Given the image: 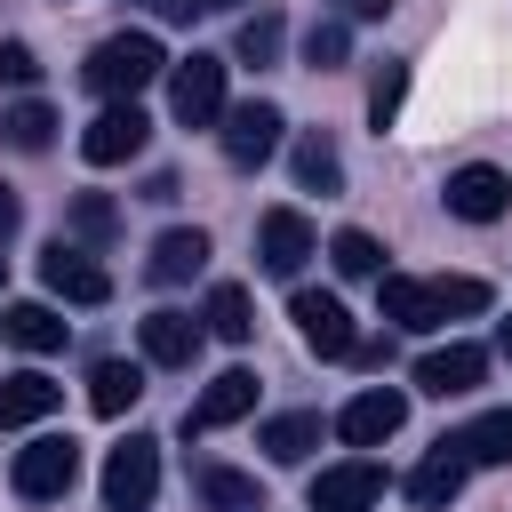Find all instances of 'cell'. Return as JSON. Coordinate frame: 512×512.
I'll use <instances>...</instances> for the list:
<instances>
[{
  "label": "cell",
  "mask_w": 512,
  "mask_h": 512,
  "mask_svg": "<svg viewBox=\"0 0 512 512\" xmlns=\"http://www.w3.org/2000/svg\"><path fill=\"white\" fill-rule=\"evenodd\" d=\"M160 72H168V56H160V40H152V32H112V40H96V48H88V64H80V80H88L104 104H136Z\"/></svg>",
  "instance_id": "6da1fadb"
},
{
  "label": "cell",
  "mask_w": 512,
  "mask_h": 512,
  "mask_svg": "<svg viewBox=\"0 0 512 512\" xmlns=\"http://www.w3.org/2000/svg\"><path fill=\"white\" fill-rule=\"evenodd\" d=\"M160 496V440L152 432H128L112 456H104V504L112 512H144Z\"/></svg>",
  "instance_id": "7a4b0ae2"
},
{
  "label": "cell",
  "mask_w": 512,
  "mask_h": 512,
  "mask_svg": "<svg viewBox=\"0 0 512 512\" xmlns=\"http://www.w3.org/2000/svg\"><path fill=\"white\" fill-rule=\"evenodd\" d=\"M288 320H296V336H304L320 360H352V352H360V328H352V312H344L328 288H296V296H288Z\"/></svg>",
  "instance_id": "3957f363"
},
{
  "label": "cell",
  "mask_w": 512,
  "mask_h": 512,
  "mask_svg": "<svg viewBox=\"0 0 512 512\" xmlns=\"http://www.w3.org/2000/svg\"><path fill=\"white\" fill-rule=\"evenodd\" d=\"M16 496H32V504H56L72 480H80V448L64 440V432H40L32 448H16Z\"/></svg>",
  "instance_id": "277c9868"
},
{
  "label": "cell",
  "mask_w": 512,
  "mask_h": 512,
  "mask_svg": "<svg viewBox=\"0 0 512 512\" xmlns=\"http://www.w3.org/2000/svg\"><path fill=\"white\" fill-rule=\"evenodd\" d=\"M168 104H176V120L184 128H208V120H224V56H184V64H168Z\"/></svg>",
  "instance_id": "5b68a950"
},
{
  "label": "cell",
  "mask_w": 512,
  "mask_h": 512,
  "mask_svg": "<svg viewBox=\"0 0 512 512\" xmlns=\"http://www.w3.org/2000/svg\"><path fill=\"white\" fill-rule=\"evenodd\" d=\"M280 128H288L280 104L248 96V104H224V128H216V136H224V160H232V168H264V160L280 152Z\"/></svg>",
  "instance_id": "8992f818"
},
{
  "label": "cell",
  "mask_w": 512,
  "mask_h": 512,
  "mask_svg": "<svg viewBox=\"0 0 512 512\" xmlns=\"http://www.w3.org/2000/svg\"><path fill=\"white\" fill-rule=\"evenodd\" d=\"M312 256H320V240H312V224H304L296 208H264V216H256V264H264L272 280H296Z\"/></svg>",
  "instance_id": "52a82bcc"
},
{
  "label": "cell",
  "mask_w": 512,
  "mask_h": 512,
  "mask_svg": "<svg viewBox=\"0 0 512 512\" xmlns=\"http://www.w3.org/2000/svg\"><path fill=\"white\" fill-rule=\"evenodd\" d=\"M40 280H48V296H64V304H104V296H112V272H104L88 248H72V240H48V248H40Z\"/></svg>",
  "instance_id": "ba28073f"
},
{
  "label": "cell",
  "mask_w": 512,
  "mask_h": 512,
  "mask_svg": "<svg viewBox=\"0 0 512 512\" xmlns=\"http://www.w3.org/2000/svg\"><path fill=\"white\" fill-rule=\"evenodd\" d=\"M144 136H152V120H144L136 104H104V112L80 128V152H88V168H120V160L144 152Z\"/></svg>",
  "instance_id": "9c48e42d"
},
{
  "label": "cell",
  "mask_w": 512,
  "mask_h": 512,
  "mask_svg": "<svg viewBox=\"0 0 512 512\" xmlns=\"http://www.w3.org/2000/svg\"><path fill=\"white\" fill-rule=\"evenodd\" d=\"M440 200H448V216H464V224H496V216L512 208V176L488 168V160H472V168H456V176L440 184Z\"/></svg>",
  "instance_id": "30bf717a"
},
{
  "label": "cell",
  "mask_w": 512,
  "mask_h": 512,
  "mask_svg": "<svg viewBox=\"0 0 512 512\" xmlns=\"http://www.w3.org/2000/svg\"><path fill=\"white\" fill-rule=\"evenodd\" d=\"M400 424H408V392H392V384H376V392L344 400V416H336V432H344L352 448H384Z\"/></svg>",
  "instance_id": "8fae6325"
},
{
  "label": "cell",
  "mask_w": 512,
  "mask_h": 512,
  "mask_svg": "<svg viewBox=\"0 0 512 512\" xmlns=\"http://www.w3.org/2000/svg\"><path fill=\"white\" fill-rule=\"evenodd\" d=\"M376 496H384V472H376L368 456L328 464V472L312 480V512H376Z\"/></svg>",
  "instance_id": "7c38bea8"
},
{
  "label": "cell",
  "mask_w": 512,
  "mask_h": 512,
  "mask_svg": "<svg viewBox=\"0 0 512 512\" xmlns=\"http://www.w3.org/2000/svg\"><path fill=\"white\" fill-rule=\"evenodd\" d=\"M480 376H488V352H480V344H440V352L416 360V392H432V400H456V392H472Z\"/></svg>",
  "instance_id": "4fadbf2b"
},
{
  "label": "cell",
  "mask_w": 512,
  "mask_h": 512,
  "mask_svg": "<svg viewBox=\"0 0 512 512\" xmlns=\"http://www.w3.org/2000/svg\"><path fill=\"white\" fill-rule=\"evenodd\" d=\"M200 336H208V328H200L192 312H144V328H136V344H144L152 368H192Z\"/></svg>",
  "instance_id": "5bb4252c"
},
{
  "label": "cell",
  "mask_w": 512,
  "mask_h": 512,
  "mask_svg": "<svg viewBox=\"0 0 512 512\" xmlns=\"http://www.w3.org/2000/svg\"><path fill=\"white\" fill-rule=\"evenodd\" d=\"M248 408H256V376H248V368H224V376H208V392L192 400L184 424H192V432H216V424H240Z\"/></svg>",
  "instance_id": "9a60e30c"
},
{
  "label": "cell",
  "mask_w": 512,
  "mask_h": 512,
  "mask_svg": "<svg viewBox=\"0 0 512 512\" xmlns=\"http://www.w3.org/2000/svg\"><path fill=\"white\" fill-rule=\"evenodd\" d=\"M464 472H472V464H464V456L440 440V448H432V456L408 472V496H416V512H448V504L464 496Z\"/></svg>",
  "instance_id": "2e32d148"
},
{
  "label": "cell",
  "mask_w": 512,
  "mask_h": 512,
  "mask_svg": "<svg viewBox=\"0 0 512 512\" xmlns=\"http://www.w3.org/2000/svg\"><path fill=\"white\" fill-rule=\"evenodd\" d=\"M288 168H296V184H304V192H344V152H336V136H328V128H304V136H296V152H288Z\"/></svg>",
  "instance_id": "e0dca14e"
},
{
  "label": "cell",
  "mask_w": 512,
  "mask_h": 512,
  "mask_svg": "<svg viewBox=\"0 0 512 512\" xmlns=\"http://www.w3.org/2000/svg\"><path fill=\"white\" fill-rule=\"evenodd\" d=\"M200 264H208V232H200V224H176V232L152 240V264H144V272H152L160 288H176V280H192Z\"/></svg>",
  "instance_id": "ac0fdd59"
},
{
  "label": "cell",
  "mask_w": 512,
  "mask_h": 512,
  "mask_svg": "<svg viewBox=\"0 0 512 512\" xmlns=\"http://www.w3.org/2000/svg\"><path fill=\"white\" fill-rule=\"evenodd\" d=\"M136 400H144V368L136 360H96L88 368V408L96 416H128Z\"/></svg>",
  "instance_id": "d6986e66"
},
{
  "label": "cell",
  "mask_w": 512,
  "mask_h": 512,
  "mask_svg": "<svg viewBox=\"0 0 512 512\" xmlns=\"http://www.w3.org/2000/svg\"><path fill=\"white\" fill-rule=\"evenodd\" d=\"M56 400H64V384H48L40 368H16V376L0 384V432H8V424H40Z\"/></svg>",
  "instance_id": "ffe728a7"
},
{
  "label": "cell",
  "mask_w": 512,
  "mask_h": 512,
  "mask_svg": "<svg viewBox=\"0 0 512 512\" xmlns=\"http://www.w3.org/2000/svg\"><path fill=\"white\" fill-rule=\"evenodd\" d=\"M464 464H512V408H488V416H472L456 440H448Z\"/></svg>",
  "instance_id": "44dd1931"
},
{
  "label": "cell",
  "mask_w": 512,
  "mask_h": 512,
  "mask_svg": "<svg viewBox=\"0 0 512 512\" xmlns=\"http://www.w3.org/2000/svg\"><path fill=\"white\" fill-rule=\"evenodd\" d=\"M312 448H320V416H312V408H288V416L264 424V456H272V464H304Z\"/></svg>",
  "instance_id": "7402d4cb"
},
{
  "label": "cell",
  "mask_w": 512,
  "mask_h": 512,
  "mask_svg": "<svg viewBox=\"0 0 512 512\" xmlns=\"http://www.w3.org/2000/svg\"><path fill=\"white\" fill-rule=\"evenodd\" d=\"M208 336H224V344H248L256 336V312H248V288L240 280H216L208 288Z\"/></svg>",
  "instance_id": "603a6c76"
},
{
  "label": "cell",
  "mask_w": 512,
  "mask_h": 512,
  "mask_svg": "<svg viewBox=\"0 0 512 512\" xmlns=\"http://www.w3.org/2000/svg\"><path fill=\"white\" fill-rule=\"evenodd\" d=\"M48 136H56V112H48L40 96H24V104L0 112V144H16V152H48Z\"/></svg>",
  "instance_id": "cb8c5ba5"
},
{
  "label": "cell",
  "mask_w": 512,
  "mask_h": 512,
  "mask_svg": "<svg viewBox=\"0 0 512 512\" xmlns=\"http://www.w3.org/2000/svg\"><path fill=\"white\" fill-rule=\"evenodd\" d=\"M0 336H8V344H24V352H56V344H64V320H56L48 304H8Z\"/></svg>",
  "instance_id": "d4e9b609"
},
{
  "label": "cell",
  "mask_w": 512,
  "mask_h": 512,
  "mask_svg": "<svg viewBox=\"0 0 512 512\" xmlns=\"http://www.w3.org/2000/svg\"><path fill=\"white\" fill-rule=\"evenodd\" d=\"M400 104H408V64H400V56H384V64H376V80H368V128L384 136V128L400 120Z\"/></svg>",
  "instance_id": "484cf974"
},
{
  "label": "cell",
  "mask_w": 512,
  "mask_h": 512,
  "mask_svg": "<svg viewBox=\"0 0 512 512\" xmlns=\"http://www.w3.org/2000/svg\"><path fill=\"white\" fill-rule=\"evenodd\" d=\"M328 264H336L344 280H384V248H376L360 224H344V232L328 240Z\"/></svg>",
  "instance_id": "4316f807"
},
{
  "label": "cell",
  "mask_w": 512,
  "mask_h": 512,
  "mask_svg": "<svg viewBox=\"0 0 512 512\" xmlns=\"http://www.w3.org/2000/svg\"><path fill=\"white\" fill-rule=\"evenodd\" d=\"M200 496H208L216 512H264L256 480H248V472H224V464H208V472H200Z\"/></svg>",
  "instance_id": "83f0119b"
},
{
  "label": "cell",
  "mask_w": 512,
  "mask_h": 512,
  "mask_svg": "<svg viewBox=\"0 0 512 512\" xmlns=\"http://www.w3.org/2000/svg\"><path fill=\"white\" fill-rule=\"evenodd\" d=\"M280 40H288V24H280L272 8H256V16L240 24V40H232V56H240V64H272V56H280Z\"/></svg>",
  "instance_id": "f1b7e54d"
},
{
  "label": "cell",
  "mask_w": 512,
  "mask_h": 512,
  "mask_svg": "<svg viewBox=\"0 0 512 512\" xmlns=\"http://www.w3.org/2000/svg\"><path fill=\"white\" fill-rule=\"evenodd\" d=\"M344 56H352V32H344V24H312V32H304V64H312V72H336Z\"/></svg>",
  "instance_id": "f546056e"
},
{
  "label": "cell",
  "mask_w": 512,
  "mask_h": 512,
  "mask_svg": "<svg viewBox=\"0 0 512 512\" xmlns=\"http://www.w3.org/2000/svg\"><path fill=\"white\" fill-rule=\"evenodd\" d=\"M72 232H80V240H112V232H120V208H112L104 192H80V200H72Z\"/></svg>",
  "instance_id": "4dcf8cb0"
},
{
  "label": "cell",
  "mask_w": 512,
  "mask_h": 512,
  "mask_svg": "<svg viewBox=\"0 0 512 512\" xmlns=\"http://www.w3.org/2000/svg\"><path fill=\"white\" fill-rule=\"evenodd\" d=\"M0 80H8V88H32V80H40V56H32L24 40H0Z\"/></svg>",
  "instance_id": "1f68e13d"
},
{
  "label": "cell",
  "mask_w": 512,
  "mask_h": 512,
  "mask_svg": "<svg viewBox=\"0 0 512 512\" xmlns=\"http://www.w3.org/2000/svg\"><path fill=\"white\" fill-rule=\"evenodd\" d=\"M152 8H160L168 24H192V16H200V0H152Z\"/></svg>",
  "instance_id": "d6a6232c"
},
{
  "label": "cell",
  "mask_w": 512,
  "mask_h": 512,
  "mask_svg": "<svg viewBox=\"0 0 512 512\" xmlns=\"http://www.w3.org/2000/svg\"><path fill=\"white\" fill-rule=\"evenodd\" d=\"M8 232H16V192L0 184V240H8Z\"/></svg>",
  "instance_id": "836d02e7"
},
{
  "label": "cell",
  "mask_w": 512,
  "mask_h": 512,
  "mask_svg": "<svg viewBox=\"0 0 512 512\" xmlns=\"http://www.w3.org/2000/svg\"><path fill=\"white\" fill-rule=\"evenodd\" d=\"M384 8H392V0H352V16H384Z\"/></svg>",
  "instance_id": "e575fe53"
},
{
  "label": "cell",
  "mask_w": 512,
  "mask_h": 512,
  "mask_svg": "<svg viewBox=\"0 0 512 512\" xmlns=\"http://www.w3.org/2000/svg\"><path fill=\"white\" fill-rule=\"evenodd\" d=\"M496 344H504V360H512V320H504V336H496Z\"/></svg>",
  "instance_id": "d590c367"
},
{
  "label": "cell",
  "mask_w": 512,
  "mask_h": 512,
  "mask_svg": "<svg viewBox=\"0 0 512 512\" xmlns=\"http://www.w3.org/2000/svg\"><path fill=\"white\" fill-rule=\"evenodd\" d=\"M200 8H248V0H200Z\"/></svg>",
  "instance_id": "8d00e7d4"
},
{
  "label": "cell",
  "mask_w": 512,
  "mask_h": 512,
  "mask_svg": "<svg viewBox=\"0 0 512 512\" xmlns=\"http://www.w3.org/2000/svg\"><path fill=\"white\" fill-rule=\"evenodd\" d=\"M0 280H8V256H0Z\"/></svg>",
  "instance_id": "74e56055"
}]
</instances>
